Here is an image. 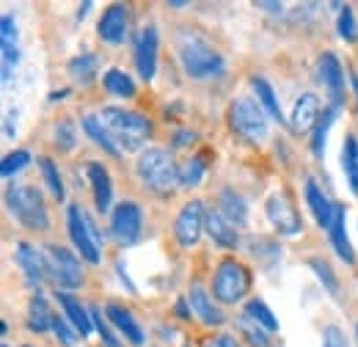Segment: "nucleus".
Segmentation results:
<instances>
[{
    "instance_id": "7",
    "label": "nucleus",
    "mask_w": 358,
    "mask_h": 347,
    "mask_svg": "<svg viewBox=\"0 0 358 347\" xmlns=\"http://www.w3.org/2000/svg\"><path fill=\"white\" fill-rule=\"evenodd\" d=\"M66 229H69V240H72L75 251L89 264H99L102 262V246L94 237V220L80 210V204H69V210H66Z\"/></svg>"
},
{
    "instance_id": "20",
    "label": "nucleus",
    "mask_w": 358,
    "mask_h": 347,
    "mask_svg": "<svg viewBox=\"0 0 358 347\" xmlns=\"http://www.w3.org/2000/svg\"><path fill=\"white\" fill-rule=\"evenodd\" d=\"M55 301H58V306H61V314L75 325V331H78L80 337H91V331H94V320H91L89 306H83L72 292H66V290L55 292Z\"/></svg>"
},
{
    "instance_id": "26",
    "label": "nucleus",
    "mask_w": 358,
    "mask_h": 347,
    "mask_svg": "<svg viewBox=\"0 0 358 347\" xmlns=\"http://www.w3.org/2000/svg\"><path fill=\"white\" fill-rule=\"evenodd\" d=\"M213 157V152L210 149H201V152H196V155H190L182 166H179V187H199V182L204 179V174H207V160Z\"/></svg>"
},
{
    "instance_id": "12",
    "label": "nucleus",
    "mask_w": 358,
    "mask_h": 347,
    "mask_svg": "<svg viewBox=\"0 0 358 347\" xmlns=\"http://www.w3.org/2000/svg\"><path fill=\"white\" fill-rule=\"evenodd\" d=\"M14 262H17V267L22 270L25 281H28L31 287H36V290L45 284V278H50L45 251L36 248V246H31V243H25V240H20V243L14 246Z\"/></svg>"
},
{
    "instance_id": "9",
    "label": "nucleus",
    "mask_w": 358,
    "mask_h": 347,
    "mask_svg": "<svg viewBox=\"0 0 358 347\" xmlns=\"http://www.w3.org/2000/svg\"><path fill=\"white\" fill-rule=\"evenodd\" d=\"M265 215L273 223V229L278 234H284V237H295V234L303 232V218H301L295 201H292V196L287 190L273 193L268 201H265Z\"/></svg>"
},
{
    "instance_id": "28",
    "label": "nucleus",
    "mask_w": 358,
    "mask_h": 347,
    "mask_svg": "<svg viewBox=\"0 0 358 347\" xmlns=\"http://www.w3.org/2000/svg\"><path fill=\"white\" fill-rule=\"evenodd\" d=\"M52 309L47 304V295L42 290L34 292L31 304H28V328L36 331V334H45V331H52Z\"/></svg>"
},
{
    "instance_id": "51",
    "label": "nucleus",
    "mask_w": 358,
    "mask_h": 347,
    "mask_svg": "<svg viewBox=\"0 0 358 347\" xmlns=\"http://www.w3.org/2000/svg\"><path fill=\"white\" fill-rule=\"evenodd\" d=\"M64 97H66V88H64V91H52V94H50V102H55V99H64Z\"/></svg>"
},
{
    "instance_id": "45",
    "label": "nucleus",
    "mask_w": 358,
    "mask_h": 347,
    "mask_svg": "<svg viewBox=\"0 0 358 347\" xmlns=\"http://www.w3.org/2000/svg\"><path fill=\"white\" fill-rule=\"evenodd\" d=\"M207 347H240V342L231 337V334H218V337H213Z\"/></svg>"
},
{
    "instance_id": "54",
    "label": "nucleus",
    "mask_w": 358,
    "mask_h": 347,
    "mask_svg": "<svg viewBox=\"0 0 358 347\" xmlns=\"http://www.w3.org/2000/svg\"><path fill=\"white\" fill-rule=\"evenodd\" d=\"M25 347H34V345H25Z\"/></svg>"
},
{
    "instance_id": "37",
    "label": "nucleus",
    "mask_w": 358,
    "mask_h": 347,
    "mask_svg": "<svg viewBox=\"0 0 358 347\" xmlns=\"http://www.w3.org/2000/svg\"><path fill=\"white\" fill-rule=\"evenodd\" d=\"M28 163H31V152H28V149L8 152V155L3 157V163H0V174H3L6 179H11L14 174H20L22 169H28Z\"/></svg>"
},
{
    "instance_id": "41",
    "label": "nucleus",
    "mask_w": 358,
    "mask_h": 347,
    "mask_svg": "<svg viewBox=\"0 0 358 347\" xmlns=\"http://www.w3.org/2000/svg\"><path fill=\"white\" fill-rule=\"evenodd\" d=\"M75 141H78V130H75V122L72 119H64L55 125V146L64 149V152H72L75 149Z\"/></svg>"
},
{
    "instance_id": "50",
    "label": "nucleus",
    "mask_w": 358,
    "mask_h": 347,
    "mask_svg": "<svg viewBox=\"0 0 358 347\" xmlns=\"http://www.w3.org/2000/svg\"><path fill=\"white\" fill-rule=\"evenodd\" d=\"M89 8H91V0H86V3L80 6V11H78V20H83V17L89 14Z\"/></svg>"
},
{
    "instance_id": "22",
    "label": "nucleus",
    "mask_w": 358,
    "mask_h": 347,
    "mask_svg": "<svg viewBox=\"0 0 358 347\" xmlns=\"http://www.w3.org/2000/svg\"><path fill=\"white\" fill-rule=\"evenodd\" d=\"M303 196H306V204H309V210H312L314 220L328 232L331 229V220H334V210H336V201H331L320 187H317V182L309 179L306 182V190H303Z\"/></svg>"
},
{
    "instance_id": "10",
    "label": "nucleus",
    "mask_w": 358,
    "mask_h": 347,
    "mask_svg": "<svg viewBox=\"0 0 358 347\" xmlns=\"http://www.w3.org/2000/svg\"><path fill=\"white\" fill-rule=\"evenodd\" d=\"M143 232V210L135 201H122L110 213V237L116 246L127 248L141 240Z\"/></svg>"
},
{
    "instance_id": "48",
    "label": "nucleus",
    "mask_w": 358,
    "mask_h": 347,
    "mask_svg": "<svg viewBox=\"0 0 358 347\" xmlns=\"http://www.w3.org/2000/svg\"><path fill=\"white\" fill-rule=\"evenodd\" d=\"M257 6H259V8H265V11H273V14H281V8H284L281 3H268V0H259Z\"/></svg>"
},
{
    "instance_id": "29",
    "label": "nucleus",
    "mask_w": 358,
    "mask_h": 347,
    "mask_svg": "<svg viewBox=\"0 0 358 347\" xmlns=\"http://www.w3.org/2000/svg\"><path fill=\"white\" fill-rule=\"evenodd\" d=\"M96 72H99V55L96 52H80V55L69 58V64H66V75L80 86H89L96 78Z\"/></svg>"
},
{
    "instance_id": "16",
    "label": "nucleus",
    "mask_w": 358,
    "mask_h": 347,
    "mask_svg": "<svg viewBox=\"0 0 358 347\" xmlns=\"http://www.w3.org/2000/svg\"><path fill=\"white\" fill-rule=\"evenodd\" d=\"M105 317L110 320V325L116 328V334H119V337H124L130 345L143 347V342H146V334H143L141 323L135 320V314L127 309V306L110 301V304H105Z\"/></svg>"
},
{
    "instance_id": "55",
    "label": "nucleus",
    "mask_w": 358,
    "mask_h": 347,
    "mask_svg": "<svg viewBox=\"0 0 358 347\" xmlns=\"http://www.w3.org/2000/svg\"><path fill=\"white\" fill-rule=\"evenodd\" d=\"M3 347H8V345H3Z\"/></svg>"
},
{
    "instance_id": "1",
    "label": "nucleus",
    "mask_w": 358,
    "mask_h": 347,
    "mask_svg": "<svg viewBox=\"0 0 358 347\" xmlns=\"http://www.w3.org/2000/svg\"><path fill=\"white\" fill-rule=\"evenodd\" d=\"M174 47H177L179 66L190 80H213L226 72L224 55L196 28H179Z\"/></svg>"
},
{
    "instance_id": "32",
    "label": "nucleus",
    "mask_w": 358,
    "mask_h": 347,
    "mask_svg": "<svg viewBox=\"0 0 358 347\" xmlns=\"http://www.w3.org/2000/svg\"><path fill=\"white\" fill-rule=\"evenodd\" d=\"M102 83L108 88V94H113V97H122V99H130L135 97V80L124 72V69H119V66H113V69H108L105 72V78H102Z\"/></svg>"
},
{
    "instance_id": "18",
    "label": "nucleus",
    "mask_w": 358,
    "mask_h": 347,
    "mask_svg": "<svg viewBox=\"0 0 358 347\" xmlns=\"http://www.w3.org/2000/svg\"><path fill=\"white\" fill-rule=\"evenodd\" d=\"M86 174H89V182H91V190H94V204L99 213H113V179L108 169L96 160H91L86 166Z\"/></svg>"
},
{
    "instance_id": "43",
    "label": "nucleus",
    "mask_w": 358,
    "mask_h": 347,
    "mask_svg": "<svg viewBox=\"0 0 358 347\" xmlns=\"http://www.w3.org/2000/svg\"><path fill=\"white\" fill-rule=\"evenodd\" d=\"M322 347H348L345 331L339 325H325L322 328Z\"/></svg>"
},
{
    "instance_id": "34",
    "label": "nucleus",
    "mask_w": 358,
    "mask_h": 347,
    "mask_svg": "<svg viewBox=\"0 0 358 347\" xmlns=\"http://www.w3.org/2000/svg\"><path fill=\"white\" fill-rule=\"evenodd\" d=\"M39 171H42V179H45L47 190L52 193V199L64 201L66 187H64V179H61V174H58V166H55L50 157H39Z\"/></svg>"
},
{
    "instance_id": "35",
    "label": "nucleus",
    "mask_w": 358,
    "mask_h": 347,
    "mask_svg": "<svg viewBox=\"0 0 358 347\" xmlns=\"http://www.w3.org/2000/svg\"><path fill=\"white\" fill-rule=\"evenodd\" d=\"M89 311H91V320H94V328H96V334L102 337L105 347H122L116 328L110 325V320H108V317H102V309H99V306H89Z\"/></svg>"
},
{
    "instance_id": "21",
    "label": "nucleus",
    "mask_w": 358,
    "mask_h": 347,
    "mask_svg": "<svg viewBox=\"0 0 358 347\" xmlns=\"http://www.w3.org/2000/svg\"><path fill=\"white\" fill-rule=\"evenodd\" d=\"M320 99L314 97L312 91H306V94H301V99L295 102V108H292V113H289V127L295 132H309L317 127V122H320Z\"/></svg>"
},
{
    "instance_id": "2",
    "label": "nucleus",
    "mask_w": 358,
    "mask_h": 347,
    "mask_svg": "<svg viewBox=\"0 0 358 347\" xmlns=\"http://www.w3.org/2000/svg\"><path fill=\"white\" fill-rule=\"evenodd\" d=\"M135 174L143 182V187H149L157 196H171L174 187H179V166L174 163L171 152L160 146H149L138 155Z\"/></svg>"
},
{
    "instance_id": "17",
    "label": "nucleus",
    "mask_w": 358,
    "mask_h": 347,
    "mask_svg": "<svg viewBox=\"0 0 358 347\" xmlns=\"http://www.w3.org/2000/svg\"><path fill=\"white\" fill-rule=\"evenodd\" d=\"M187 301H190V309H193V314L204 323V325H213V328H218V325H224L226 317L224 311L218 309V301L196 281V284H190V290H187Z\"/></svg>"
},
{
    "instance_id": "33",
    "label": "nucleus",
    "mask_w": 358,
    "mask_h": 347,
    "mask_svg": "<svg viewBox=\"0 0 358 347\" xmlns=\"http://www.w3.org/2000/svg\"><path fill=\"white\" fill-rule=\"evenodd\" d=\"M243 314L251 317L257 325H262L268 334L278 331V317H275V314L270 311V306L265 304V301H259V298H251V301L245 304V309H243Z\"/></svg>"
},
{
    "instance_id": "36",
    "label": "nucleus",
    "mask_w": 358,
    "mask_h": 347,
    "mask_svg": "<svg viewBox=\"0 0 358 347\" xmlns=\"http://www.w3.org/2000/svg\"><path fill=\"white\" fill-rule=\"evenodd\" d=\"M0 61H3V83H8L11 80V75H14V69H17V64H20V44L17 42H0Z\"/></svg>"
},
{
    "instance_id": "8",
    "label": "nucleus",
    "mask_w": 358,
    "mask_h": 347,
    "mask_svg": "<svg viewBox=\"0 0 358 347\" xmlns=\"http://www.w3.org/2000/svg\"><path fill=\"white\" fill-rule=\"evenodd\" d=\"M45 260H47V273L50 278L61 287V290H78L83 284V264L80 257L64 246H47L45 248Z\"/></svg>"
},
{
    "instance_id": "40",
    "label": "nucleus",
    "mask_w": 358,
    "mask_h": 347,
    "mask_svg": "<svg viewBox=\"0 0 358 347\" xmlns=\"http://www.w3.org/2000/svg\"><path fill=\"white\" fill-rule=\"evenodd\" d=\"M336 31H339V39H345V42H356L358 39V22L356 14H353V6H342Z\"/></svg>"
},
{
    "instance_id": "19",
    "label": "nucleus",
    "mask_w": 358,
    "mask_h": 347,
    "mask_svg": "<svg viewBox=\"0 0 358 347\" xmlns=\"http://www.w3.org/2000/svg\"><path fill=\"white\" fill-rule=\"evenodd\" d=\"M345 223H348V210H345V204H336L331 229H328V240H331V246H334L339 260L345 264H356V251H353V246L348 240V226Z\"/></svg>"
},
{
    "instance_id": "11",
    "label": "nucleus",
    "mask_w": 358,
    "mask_h": 347,
    "mask_svg": "<svg viewBox=\"0 0 358 347\" xmlns=\"http://www.w3.org/2000/svg\"><path fill=\"white\" fill-rule=\"evenodd\" d=\"M204 223H207V210L199 199L182 204L177 220H174V237L182 248H190L201 240V232H204Z\"/></svg>"
},
{
    "instance_id": "24",
    "label": "nucleus",
    "mask_w": 358,
    "mask_h": 347,
    "mask_svg": "<svg viewBox=\"0 0 358 347\" xmlns=\"http://www.w3.org/2000/svg\"><path fill=\"white\" fill-rule=\"evenodd\" d=\"M218 213L231 223V226H245L248 223V204L245 199L234 190V187H224L218 193Z\"/></svg>"
},
{
    "instance_id": "49",
    "label": "nucleus",
    "mask_w": 358,
    "mask_h": 347,
    "mask_svg": "<svg viewBox=\"0 0 358 347\" xmlns=\"http://www.w3.org/2000/svg\"><path fill=\"white\" fill-rule=\"evenodd\" d=\"M350 86H353V94H356V113H358V72H350Z\"/></svg>"
},
{
    "instance_id": "46",
    "label": "nucleus",
    "mask_w": 358,
    "mask_h": 347,
    "mask_svg": "<svg viewBox=\"0 0 358 347\" xmlns=\"http://www.w3.org/2000/svg\"><path fill=\"white\" fill-rule=\"evenodd\" d=\"M14 119H17V111H8V113H6V138H11V135H17V122H14Z\"/></svg>"
},
{
    "instance_id": "30",
    "label": "nucleus",
    "mask_w": 358,
    "mask_h": 347,
    "mask_svg": "<svg viewBox=\"0 0 358 347\" xmlns=\"http://www.w3.org/2000/svg\"><path fill=\"white\" fill-rule=\"evenodd\" d=\"M339 105H328L325 111H322V116H320V122H317V127L312 130V141H309V146H312V155L317 160H322L325 157V141H328V132L334 127V122H336V116H339Z\"/></svg>"
},
{
    "instance_id": "47",
    "label": "nucleus",
    "mask_w": 358,
    "mask_h": 347,
    "mask_svg": "<svg viewBox=\"0 0 358 347\" xmlns=\"http://www.w3.org/2000/svg\"><path fill=\"white\" fill-rule=\"evenodd\" d=\"M190 301H187V295L185 298H179V304H177V314H179V320H190Z\"/></svg>"
},
{
    "instance_id": "44",
    "label": "nucleus",
    "mask_w": 358,
    "mask_h": 347,
    "mask_svg": "<svg viewBox=\"0 0 358 347\" xmlns=\"http://www.w3.org/2000/svg\"><path fill=\"white\" fill-rule=\"evenodd\" d=\"M196 138H199V132L185 127V130H177L171 135V146H174V149H185V146H190Z\"/></svg>"
},
{
    "instance_id": "31",
    "label": "nucleus",
    "mask_w": 358,
    "mask_h": 347,
    "mask_svg": "<svg viewBox=\"0 0 358 347\" xmlns=\"http://www.w3.org/2000/svg\"><path fill=\"white\" fill-rule=\"evenodd\" d=\"M339 163H342V174L348 176V185H350L353 196H358V138L353 135V132L345 135Z\"/></svg>"
},
{
    "instance_id": "3",
    "label": "nucleus",
    "mask_w": 358,
    "mask_h": 347,
    "mask_svg": "<svg viewBox=\"0 0 358 347\" xmlns=\"http://www.w3.org/2000/svg\"><path fill=\"white\" fill-rule=\"evenodd\" d=\"M6 210L20 226L31 232L50 229V213L45 207V196L34 185H8L6 187Z\"/></svg>"
},
{
    "instance_id": "25",
    "label": "nucleus",
    "mask_w": 358,
    "mask_h": 347,
    "mask_svg": "<svg viewBox=\"0 0 358 347\" xmlns=\"http://www.w3.org/2000/svg\"><path fill=\"white\" fill-rule=\"evenodd\" d=\"M251 88H254V94H257V102H259L262 111L268 113V119L278 122V125H289V122L284 119V111H281V102H278L275 91H273V86H270L262 75H254V78H251Z\"/></svg>"
},
{
    "instance_id": "53",
    "label": "nucleus",
    "mask_w": 358,
    "mask_h": 347,
    "mask_svg": "<svg viewBox=\"0 0 358 347\" xmlns=\"http://www.w3.org/2000/svg\"><path fill=\"white\" fill-rule=\"evenodd\" d=\"M356 342H358V325H356Z\"/></svg>"
},
{
    "instance_id": "5",
    "label": "nucleus",
    "mask_w": 358,
    "mask_h": 347,
    "mask_svg": "<svg viewBox=\"0 0 358 347\" xmlns=\"http://www.w3.org/2000/svg\"><path fill=\"white\" fill-rule=\"evenodd\" d=\"M229 127L231 132H237L243 141L248 143H262L270 132V119L268 113L262 111V105L254 97H234L229 111H226Z\"/></svg>"
},
{
    "instance_id": "38",
    "label": "nucleus",
    "mask_w": 358,
    "mask_h": 347,
    "mask_svg": "<svg viewBox=\"0 0 358 347\" xmlns=\"http://www.w3.org/2000/svg\"><path fill=\"white\" fill-rule=\"evenodd\" d=\"M237 325H240V334L243 337H248V342L254 347H268L270 339H268V331L262 328V325H257L251 317H245V314H240V320H237Z\"/></svg>"
},
{
    "instance_id": "4",
    "label": "nucleus",
    "mask_w": 358,
    "mask_h": 347,
    "mask_svg": "<svg viewBox=\"0 0 358 347\" xmlns=\"http://www.w3.org/2000/svg\"><path fill=\"white\" fill-rule=\"evenodd\" d=\"M99 119H102V125L110 130V135L116 138V143L124 152L141 149L146 143V138L152 135V122L143 113H138V111H127V108H119V105H108V108H102Z\"/></svg>"
},
{
    "instance_id": "23",
    "label": "nucleus",
    "mask_w": 358,
    "mask_h": 347,
    "mask_svg": "<svg viewBox=\"0 0 358 347\" xmlns=\"http://www.w3.org/2000/svg\"><path fill=\"white\" fill-rule=\"evenodd\" d=\"M204 232L213 237V243L215 246H221V248H237V243H240V237H237V229L226 220L218 210H207V223H204Z\"/></svg>"
},
{
    "instance_id": "14",
    "label": "nucleus",
    "mask_w": 358,
    "mask_h": 347,
    "mask_svg": "<svg viewBox=\"0 0 358 347\" xmlns=\"http://www.w3.org/2000/svg\"><path fill=\"white\" fill-rule=\"evenodd\" d=\"M127 31H130V11L124 3H113L105 8V14L99 17L96 22V36L105 44H124L127 39Z\"/></svg>"
},
{
    "instance_id": "27",
    "label": "nucleus",
    "mask_w": 358,
    "mask_h": 347,
    "mask_svg": "<svg viewBox=\"0 0 358 347\" xmlns=\"http://www.w3.org/2000/svg\"><path fill=\"white\" fill-rule=\"evenodd\" d=\"M80 125H83V132L89 135L96 146H102L110 157H122V152H124V149L116 143V138H113L110 130L102 125V119H99V116H83V122H80Z\"/></svg>"
},
{
    "instance_id": "15",
    "label": "nucleus",
    "mask_w": 358,
    "mask_h": 347,
    "mask_svg": "<svg viewBox=\"0 0 358 347\" xmlns=\"http://www.w3.org/2000/svg\"><path fill=\"white\" fill-rule=\"evenodd\" d=\"M317 80L320 86L328 91V105H339L342 108V97H345V69L339 64V58L334 52H322L317 61Z\"/></svg>"
},
{
    "instance_id": "42",
    "label": "nucleus",
    "mask_w": 358,
    "mask_h": 347,
    "mask_svg": "<svg viewBox=\"0 0 358 347\" xmlns=\"http://www.w3.org/2000/svg\"><path fill=\"white\" fill-rule=\"evenodd\" d=\"M52 334L58 337V342L61 345H75L78 342V331H75V325L64 317V314H52Z\"/></svg>"
},
{
    "instance_id": "39",
    "label": "nucleus",
    "mask_w": 358,
    "mask_h": 347,
    "mask_svg": "<svg viewBox=\"0 0 358 347\" xmlns=\"http://www.w3.org/2000/svg\"><path fill=\"white\" fill-rule=\"evenodd\" d=\"M309 267L317 273V278L322 281V287H325L334 298H339V281H336V276H334L331 264H328L325 260H320V257H314V260H309Z\"/></svg>"
},
{
    "instance_id": "52",
    "label": "nucleus",
    "mask_w": 358,
    "mask_h": 347,
    "mask_svg": "<svg viewBox=\"0 0 358 347\" xmlns=\"http://www.w3.org/2000/svg\"><path fill=\"white\" fill-rule=\"evenodd\" d=\"M169 6H171V8H185V6H187V3H182V0H171V3H169Z\"/></svg>"
},
{
    "instance_id": "6",
    "label": "nucleus",
    "mask_w": 358,
    "mask_h": 347,
    "mask_svg": "<svg viewBox=\"0 0 358 347\" xmlns=\"http://www.w3.org/2000/svg\"><path fill=\"white\" fill-rule=\"evenodd\" d=\"M248 290H251V273L243 262H237L234 257L218 262L213 276V298L218 304H237L248 295Z\"/></svg>"
},
{
    "instance_id": "13",
    "label": "nucleus",
    "mask_w": 358,
    "mask_h": 347,
    "mask_svg": "<svg viewBox=\"0 0 358 347\" xmlns=\"http://www.w3.org/2000/svg\"><path fill=\"white\" fill-rule=\"evenodd\" d=\"M157 50H160V36L155 25L141 28L138 39H135V69L138 75L149 83L157 75Z\"/></svg>"
}]
</instances>
